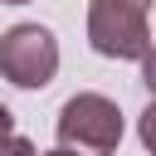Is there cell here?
I'll list each match as a JSON object with an SVG mask.
<instances>
[{"instance_id":"6da1fadb","label":"cell","mask_w":156,"mask_h":156,"mask_svg":"<svg viewBox=\"0 0 156 156\" xmlns=\"http://www.w3.org/2000/svg\"><path fill=\"white\" fill-rule=\"evenodd\" d=\"M122 141V112L102 93H78L58 112V151L68 156H112Z\"/></svg>"},{"instance_id":"7a4b0ae2","label":"cell","mask_w":156,"mask_h":156,"mask_svg":"<svg viewBox=\"0 0 156 156\" xmlns=\"http://www.w3.org/2000/svg\"><path fill=\"white\" fill-rule=\"evenodd\" d=\"M146 5L151 0H93L88 5V44L102 58H151Z\"/></svg>"},{"instance_id":"3957f363","label":"cell","mask_w":156,"mask_h":156,"mask_svg":"<svg viewBox=\"0 0 156 156\" xmlns=\"http://www.w3.org/2000/svg\"><path fill=\"white\" fill-rule=\"evenodd\" d=\"M0 73L15 88H44L58 73V39L44 24H15L0 34Z\"/></svg>"},{"instance_id":"277c9868","label":"cell","mask_w":156,"mask_h":156,"mask_svg":"<svg viewBox=\"0 0 156 156\" xmlns=\"http://www.w3.org/2000/svg\"><path fill=\"white\" fill-rule=\"evenodd\" d=\"M0 156H39V151H34L24 136H5V141H0Z\"/></svg>"},{"instance_id":"5b68a950","label":"cell","mask_w":156,"mask_h":156,"mask_svg":"<svg viewBox=\"0 0 156 156\" xmlns=\"http://www.w3.org/2000/svg\"><path fill=\"white\" fill-rule=\"evenodd\" d=\"M5 136H15V112L0 102V141H5Z\"/></svg>"},{"instance_id":"8992f818","label":"cell","mask_w":156,"mask_h":156,"mask_svg":"<svg viewBox=\"0 0 156 156\" xmlns=\"http://www.w3.org/2000/svg\"><path fill=\"white\" fill-rule=\"evenodd\" d=\"M0 5H24V0H0Z\"/></svg>"},{"instance_id":"52a82bcc","label":"cell","mask_w":156,"mask_h":156,"mask_svg":"<svg viewBox=\"0 0 156 156\" xmlns=\"http://www.w3.org/2000/svg\"><path fill=\"white\" fill-rule=\"evenodd\" d=\"M44 156H68V151H44Z\"/></svg>"}]
</instances>
